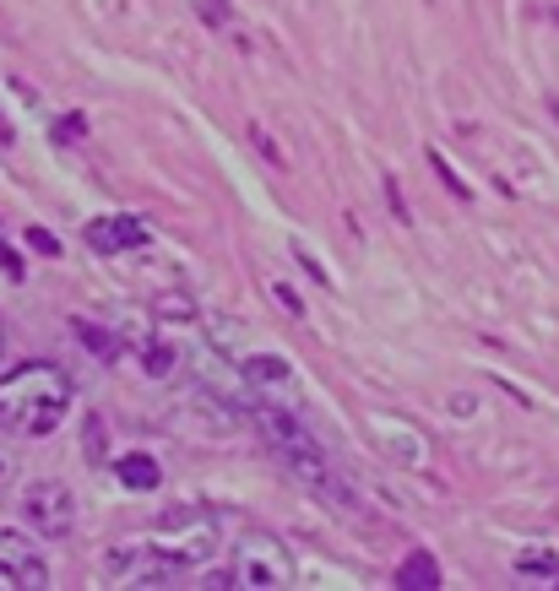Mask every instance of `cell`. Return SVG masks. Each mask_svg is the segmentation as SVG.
I'll use <instances>...</instances> for the list:
<instances>
[{
    "mask_svg": "<svg viewBox=\"0 0 559 591\" xmlns=\"http://www.w3.org/2000/svg\"><path fill=\"white\" fill-rule=\"evenodd\" d=\"M71 396H77V385L71 375L60 370V364H17L6 381H0V429L6 434H28V440H39V434H55L66 413H71Z\"/></svg>",
    "mask_w": 559,
    "mask_h": 591,
    "instance_id": "obj_1",
    "label": "cell"
},
{
    "mask_svg": "<svg viewBox=\"0 0 559 591\" xmlns=\"http://www.w3.org/2000/svg\"><path fill=\"white\" fill-rule=\"evenodd\" d=\"M256 423H261V434H266V445L277 451V462L288 466V472H300V483L332 489V472L321 462V445L304 434L300 418H288V413H277V407H261Z\"/></svg>",
    "mask_w": 559,
    "mask_h": 591,
    "instance_id": "obj_2",
    "label": "cell"
},
{
    "mask_svg": "<svg viewBox=\"0 0 559 591\" xmlns=\"http://www.w3.org/2000/svg\"><path fill=\"white\" fill-rule=\"evenodd\" d=\"M228 564H234V570H228L223 581H234V587L261 591V587H288V581H294V559H288V549H283L272 532H245Z\"/></svg>",
    "mask_w": 559,
    "mask_h": 591,
    "instance_id": "obj_3",
    "label": "cell"
},
{
    "mask_svg": "<svg viewBox=\"0 0 559 591\" xmlns=\"http://www.w3.org/2000/svg\"><path fill=\"white\" fill-rule=\"evenodd\" d=\"M185 570H190V553H169L153 543H126V549L104 553V575L136 581V587H169V581H185Z\"/></svg>",
    "mask_w": 559,
    "mask_h": 591,
    "instance_id": "obj_4",
    "label": "cell"
},
{
    "mask_svg": "<svg viewBox=\"0 0 559 591\" xmlns=\"http://www.w3.org/2000/svg\"><path fill=\"white\" fill-rule=\"evenodd\" d=\"M22 515H28L39 532H49V538H66V532L77 526V500H71L66 483L43 477V483H28V489H22Z\"/></svg>",
    "mask_w": 559,
    "mask_h": 591,
    "instance_id": "obj_5",
    "label": "cell"
},
{
    "mask_svg": "<svg viewBox=\"0 0 559 591\" xmlns=\"http://www.w3.org/2000/svg\"><path fill=\"white\" fill-rule=\"evenodd\" d=\"M0 575L11 587H49V559L28 532H11L0 526Z\"/></svg>",
    "mask_w": 559,
    "mask_h": 591,
    "instance_id": "obj_6",
    "label": "cell"
},
{
    "mask_svg": "<svg viewBox=\"0 0 559 591\" xmlns=\"http://www.w3.org/2000/svg\"><path fill=\"white\" fill-rule=\"evenodd\" d=\"M82 239H87V250H98V255H126L136 245H147V228H141V217L115 211V217H92Z\"/></svg>",
    "mask_w": 559,
    "mask_h": 591,
    "instance_id": "obj_7",
    "label": "cell"
},
{
    "mask_svg": "<svg viewBox=\"0 0 559 591\" xmlns=\"http://www.w3.org/2000/svg\"><path fill=\"white\" fill-rule=\"evenodd\" d=\"M115 472H120V483H126V489H141V494L164 483V466L153 462V456H120Z\"/></svg>",
    "mask_w": 559,
    "mask_h": 591,
    "instance_id": "obj_8",
    "label": "cell"
},
{
    "mask_svg": "<svg viewBox=\"0 0 559 591\" xmlns=\"http://www.w3.org/2000/svg\"><path fill=\"white\" fill-rule=\"evenodd\" d=\"M396 587H440V564L424 549L408 553V564L396 570Z\"/></svg>",
    "mask_w": 559,
    "mask_h": 591,
    "instance_id": "obj_9",
    "label": "cell"
},
{
    "mask_svg": "<svg viewBox=\"0 0 559 591\" xmlns=\"http://www.w3.org/2000/svg\"><path fill=\"white\" fill-rule=\"evenodd\" d=\"M245 381H288V364H283V358H245Z\"/></svg>",
    "mask_w": 559,
    "mask_h": 591,
    "instance_id": "obj_10",
    "label": "cell"
},
{
    "mask_svg": "<svg viewBox=\"0 0 559 591\" xmlns=\"http://www.w3.org/2000/svg\"><path fill=\"white\" fill-rule=\"evenodd\" d=\"M71 332H77V337H82L87 347L98 353V358H115V347H109V337H104L98 326H87V321H71Z\"/></svg>",
    "mask_w": 559,
    "mask_h": 591,
    "instance_id": "obj_11",
    "label": "cell"
},
{
    "mask_svg": "<svg viewBox=\"0 0 559 591\" xmlns=\"http://www.w3.org/2000/svg\"><path fill=\"white\" fill-rule=\"evenodd\" d=\"M517 570H521V575H559V559H555V553H521Z\"/></svg>",
    "mask_w": 559,
    "mask_h": 591,
    "instance_id": "obj_12",
    "label": "cell"
},
{
    "mask_svg": "<svg viewBox=\"0 0 559 591\" xmlns=\"http://www.w3.org/2000/svg\"><path fill=\"white\" fill-rule=\"evenodd\" d=\"M141 364H147V370H153V375H169L174 353H169V347H164V342H153V347H147V353H141Z\"/></svg>",
    "mask_w": 559,
    "mask_h": 591,
    "instance_id": "obj_13",
    "label": "cell"
},
{
    "mask_svg": "<svg viewBox=\"0 0 559 591\" xmlns=\"http://www.w3.org/2000/svg\"><path fill=\"white\" fill-rule=\"evenodd\" d=\"M430 164H434V174H440V179H445V185H451V190H457V196H462V201H468V185H462V179H457V174H451V164H445V158H440V152H430Z\"/></svg>",
    "mask_w": 559,
    "mask_h": 591,
    "instance_id": "obj_14",
    "label": "cell"
},
{
    "mask_svg": "<svg viewBox=\"0 0 559 591\" xmlns=\"http://www.w3.org/2000/svg\"><path fill=\"white\" fill-rule=\"evenodd\" d=\"M272 294H277V304H283V309H288V315H304L300 294H294V288H288V283H277V288H272Z\"/></svg>",
    "mask_w": 559,
    "mask_h": 591,
    "instance_id": "obj_15",
    "label": "cell"
},
{
    "mask_svg": "<svg viewBox=\"0 0 559 591\" xmlns=\"http://www.w3.org/2000/svg\"><path fill=\"white\" fill-rule=\"evenodd\" d=\"M28 245H33V250H43V255H60V239H55V234H43V228H33V234H28Z\"/></svg>",
    "mask_w": 559,
    "mask_h": 591,
    "instance_id": "obj_16",
    "label": "cell"
},
{
    "mask_svg": "<svg viewBox=\"0 0 559 591\" xmlns=\"http://www.w3.org/2000/svg\"><path fill=\"white\" fill-rule=\"evenodd\" d=\"M0 358H6V326H0Z\"/></svg>",
    "mask_w": 559,
    "mask_h": 591,
    "instance_id": "obj_17",
    "label": "cell"
},
{
    "mask_svg": "<svg viewBox=\"0 0 559 591\" xmlns=\"http://www.w3.org/2000/svg\"><path fill=\"white\" fill-rule=\"evenodd\" d=\"M555 22H559V6H555Z\"/></svg>",
    "mask_w": 559,
    "mask_h": 591,
    "instance_id": "obj_18",
    "label": "cell"
}]
</instances>
